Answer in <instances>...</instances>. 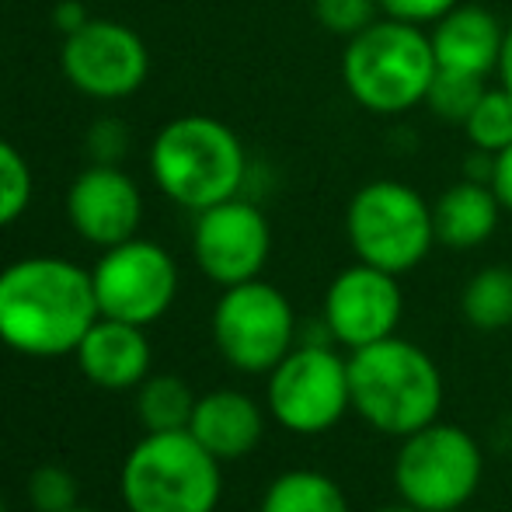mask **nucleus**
<instances>
[{
	"mask_svg": "<svg viewBox=\"0 0 512 512\" xmlns=\"http://www.w3.org/2000/svg\"><path fill=\"white\" fill-rule=\"evenodd\" d=\"M102 317L91 272L70 258L32 255L0 269V342L28 359L77 352Z\"/></svg>",
	"mask_w": 512,
	"mask_h": 512,
	"instance_id": "f257e3e1",
	"label": "nucleus"
},
{
	"mask_svg": "<svg viewBox=\"0 0 512 512\" xmlns=\"http://www.w3.org/2000/svg\"><path fill=\"white\" fill-rule=\"evenodd\" d=\"M352 411L370 429L405 439L443 411V373L422 345L391 335L349 352Z\"/></svg>",
	"mask_w": 512,
	"mask_h": 512,
	"instance_id": "f03ea898",
	"label": "nucleus"
},
{
	"mask_svg": "<svg viewBox=\"0 0 512 512\" xmlns=\"http://www.w3.org/2000/svg\"><path fill=\"white\" fill-rule=\"evenodd\" d=\"M150 175L171 203L203 213L241 196L248 154L227 122L213 115H178L150 143Z\"/></svg>",
	"mask_w": 512,
	"mask_h": 512,
	"instance_id": "7ed1b4c3",
	"label": "nucleus"
},
{
	"mask_svg": "<svg viewBox=\"0 0 512 512\" xmlns=\"http://www.w3.org/2000/svg\"><path fill=\"white\" fill-rule=\"evenodd\" d=\"M436 53L425 28L380 14L345 42L342 84L352 102L373 115H401L425 105L436 77Z\"/></svg>",
	"mask_w": 512,
	"mask_h": 512,
	"instance_id": "20e7f679",
	"label": "nucleus"
},
{
	"mask_svg": "<svg viewBox=\"0 0 512 512\" xmlns=\"http://www.w3.org/2000/svg\"><path fill=\"white\" fill-rule=\"evenodd\" d=\"M220 467L189 429L147 432L122 460V506L126 512H216L223 495Z\"/></svg>",
	"mask_w": 512,
	"mask_h": 512,
	"instance_id": "39448f33",
	"label": "nucleus"
},
{
	"mask_svg": "<svg viewBox=\"0 0 512 512\" xmlns=\"http://www.w3.org/2000/svg\"><path fill=\"white\" fill-rule=\"evenodd\" d=\"M345 237L356 262L405 276L436 248L432 203L394 178L366 182L345 206Z\"/></svg>",
	"mask_w": 512,
	"mask_h": 512,
	"instance_id": "423d86ee",
	"label": "nucleus"
},
{
	"mask_svg": "<svg viewBox=\"0 0 512 512\" xmlns=\"http://www.w3.org/2000/svg\"><path fill=\"white\" fill-rule=\"evenodd\" d=\"M485 453L464 425L432 422L401 439L394 488L418 512H457L478 495Z\"/></svg>",
	"mask_w": 512,
	"mask_h": 512,
	"instance_id": "0eeeda50",
	"label": "nucleus"
},
{
	"mask_svg": "<svg viewBox=\"0 0 512 512\" xmlns=\"http://www.w3.org/2000/svg\"><path fill=\"white\" fill-rule=\"evenodd\" d=\"M213 342L241 373H269L297 345V314L279 286L262 276L227 286L213 307Z\"/></svg>",
	"mask_w": 512,
	"mask_h": 512,
	"instance_id": "6e6552de",
	"label": "nucleus"
},
{
	"mask_svg": "<svg viewBox=\"0 0 512 512\" xmlns=\"http://www.w3.org/2000/svg\"><path fill=\"white\" fill-rule=\"evenodd\" d=\"M265 408L297 436H321L352 411L349 356L331 345H293L290 356L269 370Z\"/></svg>",
	"mask_w": 512,
	"mask_h": 512,
	"instance_id": "1a4fd4ad",
	"label": "nucleus"
},
{
	"mask_svg": "<svg viewBox=\"0 0 512 512\" xmlns=\"http://www.w3.org/2000/svg\"><path fill=\"white\" fill-rule=\"evenodd\" d=\"M102 317L129 324L161 321L178 297V265L168 248L147 237H129L102 251L91 269Z\"/></svg>",
	"mask_w": 512,
	"mask_h": 512,
	"instance_id": "9d476101",
	"label": "nucleus"
},
{
	"mask_svg": "<svg viewBox=\"0 0 512 512\" xmlns=\"http://www.w3.org/2000/svg\"><path fill=\"white\" fill-rule=\"evenodd\" d=\"M63 74L81 95L119 102L143 88L150 53L143 39L122 21L88 18L77 32L63 35Z\"/></svg>",
	"mask_w": 512,
	"mask_h": 512,
	"instance_id": "9b49d317",
	"label": "nucleus"
},
{
	"mask_svg": "<svg viewBox=\"0 0 512 512\" xmlns=\"http://www.w3.org/2000/svg\"><path fill=\"white\" fill-rule=\"evenodd\" d=\"M192 255L206 279L216 286H237L258 279L272 255V227L248 199L234 196L196 213Z\"/></svg>",
	"mask_w": 512,
	"mask_h": 512,
	"instance_id": "f8f14e48",
	"label": "nucleus"
},
{
	"mask_svg": "<svg viewBox=\"0 0 512 512\" xmlns=\"http://www.w3.org/2000/svg\"><path fill=\"white\" fill-rule=\"evenodd\" d=\"M398 279L401 276L366 262L338 272L324 293V331L331 342L352 352L398 335L405 314V293Z\"/></svg>",
	"mask_w": 512,
	"mask_h": 512,
	"instance_id": "ddd939ff",
	"label": "nucleus"
},
{
	"mask_svg": "<svg viewBox=\"0 0 512 512\" xmlns=\"http://www.w3.org/2000/svg\"><path fill=\"white\" fill-rule=\"evenodd\" d=\"M67 220L95 248H112L136 237L143 220V196L119 164H91L67 192Z\"/></svg>",
	"mask_w": 512,
	"mask_h": 512,
	"instance_id": "4468645a",
	"label": "nucleus"
},
{
	"mask_svg": "<svg viewBox=\"0 0 512 512\" xmlns=\"http://www.w3.org/2000/svg\"><path fill=\"white\" fill-rule=\"evenodd\" d=\"M74 356L84 377L102 391H133L150 377L147 331L115 317H98Z\"/></svg>",
	"mask_w": 512,
	"mask_h": 512,
	"instance_id": "2eb2a0df",
	"label": "nucleus"
},
{
	"mask_svg": "<svg viewBox=\"0 0 512 512\" xmlns=\"http://www.w3.org/2000/svg\"><path fill=\"white\" fill-rule=\"evenodd\" d=\"M432 53L439 70L488 77L499 70L506 25L481 4H457L436 25H429Z\"/></svg>",
	"mask_w": 512,
	"mask_h": 512,
	"instance_id": "dca6fc26",
	"label": "nucleus"
},
{
	"mask_svg": "<svg viewBox=\"0 0 512 512\" xmlns=\"http://www.w3.org/2000/svg\"><path fill=\"white\" fill-rule=\"evenodd\" d=\"M189 432L220 464L241 460L262 443L265 411L244 391H209L196 401Z\"/></svg>",
	"mask_w": 512,
	"mask_h": 512,
	"instance_id": "f3484780",
	"label": "nucleus"
},
{
	"mask_svg": "<svg viewBox=\"0 0 512 512\" xmlns=\"http://www.w3.org/2000/svg\"><path fill=\"white\" fill-rule=\"evenodd\" d=\"M502 203L495 196L492 182L481 178H464V182L443 189L432 199V227H436V244L453 251H474L492 241L502 220Z\"/></svg>",
	"mask_w": 512,
	"mask_h": 512,
	"instance_id": "a211bd4d",
	"label": "nucleus"
},
{
	"mask_svg": "<svg viewBox=\"0 0 512 512\" xmlns=\"http://www.w3.org/2000/svg\"><path fill=\"white\" fill-rule=\"evenodd\" d=\"M258 512H352L342 485L321 471H283L269 481Z\"/></svg>",
	"mask_w": 512,
	"mask_h": 512,
	"instance_id": "6ab92c4d",
	"label": "nucleus"
},
{
	"mask_svg": "<svg viewBox=\"0 0 512 512\" xmlns=\"http://www.w3.org/2000/svg\"><path fill=\"white\" fill-rule=\"evenodd\" d=\"M460 314L474 331H506L512 324V269L509 265H485L464 283Z\"/></svg>",
	"mask_w": 512,
	"mask_h": 512,
	"instance_id": "aec40b11",
	"label": "nucleus"
},
{
	"mask_svg": "<svg viewBox=\"0 0 512 512\" xmlns=\"http://www.w3.org/2000/svg\"><path fill=\"white\" fill-rule=\"evenodd\" d=\"M196 394L178 373H150L136 387V415H140L147 432H178L189 429L192 411H196Z\"/></svg>",
	"mask_w": 512,
	"mask_h": 512,
	"instance_id": "412c9836",
	"label": "nucleus"
},
{
	"mask_svg": "<svg viewBox=\"0 0 512 512\" xmlns=\"http://www.w3.org/2000/svg\"><path fill=\"white\" fill-rule=\"evenodd\" d=\"M464 136L478 154H502L512 143V95L506 88H485L474 112L467 115Z\"/></svg>",
	"mask_w": 512,
	"mask_h": 512,
	"instance_id": "4be33fe9",
	"label": "nucleus"
},
{
	"mask_svg": "<svg viewBox=\"0 0 512 512\" xmlns=\"http://www.w3.org/2000/svg\"><path fill=\"white\" fill-rule=\"evenodd\" d=\"M481 95H485V77L457 74V70H436V77L429 84V95H425V108L439 122H446V126H464Z\"/></svg>",
	"mask_w": 512,
	"mask_h": 512,
	"instance_id": "5701e85b",
	"label": "nucleus"
},
{
	"mask_svg": "<svg viewBox=\"0 0 512 512\" xmlns=\"http://www.w3.org/2000/svg\"><path fill=\"white\" fill-rule=\"evenodd\" d=\"M32 203V171L18 147L0 140V227L14 223Z\"/></svg>",
	"mask_w": 512,
	"mask_h": 512,
	"instance_id": "b1692460",
	"label": "nucleus"
},
{
	"mask_svg": "<svg viewBox=\"0 0 512 512\" xmlns=\"http://www.w3.org/2000/svg\"><path fill=\"white\" fill-rule=\"evenodd\" d=\"M77 495H81V485L60 464L35 467L32 478H28V502H32L35 512H70L74 506H81Z\"/></svg>",
	"mask_w": 512,
	"mask_h": 512,
	"instance_id": "393cba45",
	"label": "nucleus"
},
{
	"mask_svg": "<svg viewBox=\"0 0 512 512\" xmlns=\"http://www.w3.org/2000/svg\"><path fill=\"white\" fill-rule=\"evenodd\" d=\"M380 18L377 0H314V21L328 35L349 42Z\"/></svg>",
	"mask_w": 512,
	"mask_h": 512,
	"instance_id": "a878e982",
	"label": "nucleus"
},
{
	"mask_svg": "<svg viewBox=\"0 0 512 512\" xmlns=\"http://www.w3.org/2000/svg\"><path fill=\"white\" fill-rule=\"evenodd\" d=\"M377 4H380V14H384V18L429 28V25H436L446 11H453L460 0H377Z\"/></svg>",
	"mask_w": 512,
	"mask_h": 512,
	"instance_id": "bb28decb",
	"label": "nucleus"
},
{
	"mask_svg": "<svg viewBox=\"0 0 512 512\" xmlns=\"http://www.w3.org/2000/svg\"><path fill=\"white\" fill-rule=\"evenodd\" d=\"M126 143H129V133L119 119L95 122L88 133V150L98 164H119L122 154H126Z\"/></svg>",
	"mask_w": 512,
	"mask_h": 512,
	"instance_id": "cd10ccee",
	"label": "nucleus"
},
{
	"mask_svg": "<svg viewBox=\"0 0 512 512\" xmlns=\"http://www.w3.org/2000/svg\"><path fill=\"white\" fill-rule=\"evenodd\" d=\"M488 182H492L495 196H499V203L506 213H512V143L502 154L492 157V175H488Z\"/></svg>",
	"mask_w": 512,
	"mask_h": 512,
	"instance_id": "c85d7f7f",
	"label": "nucleus"
},
{
	"mask_svg": "<svg viewBox=\"0 0 512 512\" xmlns=\"http://www.w3.org/2000/svg\"><path fill=\"white\" fill-rule=\"evenodd\" d=\"M53 21H56V28H60L63 35H70V32H77V28L88 21V11H84L77 0H63L60 7H56V14H53Z\"/></svg>",
	"mask_w": 512,
	"mask_h": 512,
	"instance_id": "c756f323",
	"label": "nucleus"
},
{
	"mask_svg": "<svg viewBox=\"0 0 512 512\" xmlns=\"http://www.w3.org/2000/svg\"><path fill=\"white\" fill-rule=\"evenodd\" d=\"M499 88H506L512 95V25L506 28V42H502V56H499Z\"/></svg>",
	"mask_w": 512,
	"mask_h": 512,
	"instance_id": "7c9ffc66",
	"label": "nucleus"
},
{
	"mask_svg": "<svg viewBox=\"0 0 512 512\" xmlns=\"http://www.w3.org/2000/svg\"><path fill=\"white\" fill-rule=\"evenodd\" d=\"M377 512H418V509L408 506V502H394V506H384V509H377Z\"/></svg>",
	"mask_w": 512,
	"mask_h": 512,
	"instance_id": "2f4dec72",
	"label": "nucleus"
},
{
	"mask_svg": "<svg viewBox=\"0 0 512 512\" xmlns=\"http://www.w3.org/2000/svg\"><path fill=\"white\" fill-rule=\"evenodd\" d=\"M70 512H98V509H88V506H74Z\"/></svg>",
	"mask_w": 512,
	"mask_h": 512,
	"instance_id": "473e14b6",
	"label": "nucleus"
},
{
	"mask_svg": "<svg viewBox=\"0 0 512 512\" xmlns=\"http://www.w3.org/2000/svg\"><path fill=\"white\" fill-rule=\"evenodd\" d=\"M0 512H7V502H4V495H0Z\"/></svg>",
	"mask_w": 512,
	"mask_h": 512,
	"instance_id": "72a5a7b5",
	"label": "nucleus"
}]
</instances>
